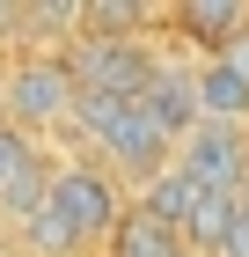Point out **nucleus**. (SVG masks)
Instances as JSON below:
<instances>
[{
  "instance_id": "nucleus-1",
  "label": "nucleus",
  "mask_w": 249,
  "mask_h": 257,
  "mask_svg": "<svg viewBox=\"0 0 249 257\" xmlns=\"http://www.w3.org/2000/svg\"><path fill=\"white\" fill-rule=\"evenodd\" d=\"M117 184L103 177V169H52V184H44V206L22 228H30V242H37L44 257H74L88 250L96 235H117Z\"/></svg>"
},
{
  "instance_id": "nucleus-2",
  "label": "nucleus",
  "mask_w": 249,
  "mask_h": 257,
  "mask_svg": "<svg viewBox=\"0 0 249 257\" xmlns=\"http://www.w3.org/2000/svg\"><path fill=\"white\" fill-rule=\"evenodd\" d=\"M74 133L96 147L110 169H125V177H161L176 162V140L161 133V125L139 110V103H117V96H81V110H74Z\"/></svg>"
},
{
  "instance_id": "nucleus-3",
  "label": "nucleus",
  "mask_w": 249,
  "mask_h": 257,
  "mask_svg": "<svg viewBox=\"0 0 249 257\" xmlns=\"http://www.w3.org/2000/svg\"><path fill=\"white\" fill-rule=\"evenodd\" d=\"M81 110V81L66 59L52 52H30V59L8 74V125L15 133H44V125H74Z\"/></svg>"
},
{
  "instance_id": "nucleus-4",
  "label": "nucleus",
  "mask_w": 249,
  "mask_h": 257,
  "mask_svg": "<svg viewBox=\"0 0 249 257\" xmlns=\"http://www.w3.org/2000/svg\"><path fill=\"white\" fill-rule=\"evenodd\" d=\"M66 66H74L81 96H117V103H139L161 59H147V52H139L132 37H81Z\"/></svg>"
},
{
  "instance_id": "nucleus-5",
  "label": "nucleus",
  "mask_w": 249,
  "mask_h": 257,
  "mask_svg": "<svg viewBox=\"0 0 249 257\" xmlns=\"http://www.w3.org/2000/svg\"><path fill=\"white\" fill-rule=\"evenodd\" d=\"M176 169H183L198 191L242 198L249 191V133L242 125H198V133L176 147Z\"/></svg>"
},
{
  "instance_id": "nucleus-6",
  "label": "nucleus",
  "mask_w": 249,
  "mask_h": 257,
  "mask_svg": "<svg viewBox=\"0 0 249 257\" xmlns=\"http://www.w3.org/2000/svg\"><path fill=\"white\" fill-rule=\"evenodd\" d=\"M139 110L183 147V140L205 125V118H198V66H191V59H161L154 81H147V96H139Z\"/></svg>"
},
{
  "instance_id": "nucleus-7",
  "label": "nucleus",
  "mask_w": 249,
  "mask_h": 257,
  "mask_svg": "<svg viewBox=\"0 0 249 257\" xmlns=\"http://www.w3.org/2000/svg\"><path fill=\"white\" fill-rule=\"evenodd\" d=\"M44 184H52V169L37 162L30 133H15V125H0V213L30 220V213L44 206Z\"/></svg>"
},
{
  "instance_id": "nucleus-8",
  "label": "nucleus",
  "mask_w": 249,
  "mask_h": 257,
  "mask_svg": "<svg viewBox=\"0 0 249 257\" xmlns=\"http://www.w3.org/2000/svg\"><path fill=\"white\" fill-rule=\"evenodd\" d=\"M198 118L205 125H249V81L234 59H198Z\"/></svg>"
},
{
  "instance_id": "nucleus-9",
  "label": "nucleus",
  "mask_w": 249,
  "mask_h": 257,
  "mask_svg": "<svg viewBox=\"0 0 249 257\" xmlns=\"http://www.w3.org/2000/svg\"><path fill=\"white\" fill-rule=\"evenodd\" d=\"M183 37H198L205 59H220L249 37V8L242 0H183Z\"/></svg>"
},
{
  "instance_id": "nucleus-10",
  "label": "nucleus",
  "mask_w": 249,
  "mask_h": 257,
  "mask_svg": "<svg viewBox=\"0 0 249 257\" xmlns=\"http://www.w3.org/2000/svg\"><path fill=\"white\" fill-rule=\"evenodd\" d=\"M198 206H205V191H198L183 169H161V177H147L139 184V213H154L161 228H176V235H191V220H198Z\"/></svg>"
},
{
  "instance_id": "nucleus-11",
  "label": "nucleus",
  "mask_w": 249,
  "mask_h": 257,
  "mask_svg": "<svg viewBox=\"0 0 249 257\" xmlns=\"http://www.w3.org/2000/svg\"><path fill=\"white\" fill-rule=\"evenodd\" d=\"M110 257H183V235L132 206V213L117 220V235H110Z\"/></svg>"
},
{
  "instance_id": "nucleus-12",
  "label": "nucleus",
  "mask_w": 249,
  "mask_h": 257,
  "mask_svg": "<svg viewBox=\"0 0 249 257\" xmlns=\"http://www.w3.org/2000/svg\"><path fill=\"white\" fill-rule=\"evenodd\" d=\"M139 22H147V8H132V0H96V8H81V30H88V37H132Z\"/></svg>"
},
{
  "instance_id": "nucleus-13",
  "label": "nucleus",
  "mask_w": 249,
  "mask_h": 257,
  "mask_svg": "<svg viewBox=\"0 0 249 257\" xmlns=\"http://www.w3.org/2000/svg\"><path fill=\"white\" fill-rule=\"evenodd\" d=\"M22 22H30V30H81V8H59L52 0V8H30Z\"/></svg>"
},
{
  "instance_id": "nucleus-14",
  "label": "nucleus",
  "mask_w": 249,
  "mask_h": 257,
  "mask_svg": "<svg viewBox=\"0 0 249 257\" xmlns=\"http://www.w3.org/2000/svg\"><path fill=\"white\" fill-rule=\"evenodd\" d=\"M220 59H234V66H242V81H249V37L234 44V52H220Z\"/></svg>"
},
{
  "instance_id": "nucleus-15",
  "label": "nucleus",
  "mask_w": 249,
  "mask_h": 257,
  "mask_svg": "<svg viewBox=\"0 0 249 257\" xmlns=\"http://www.w3.org/2000/svg\"><path fill=\"white\" fill-rule=\"evenodd\" d=\"M183 257H198V250H183Z\"/></svg>"
}]
</instances>
